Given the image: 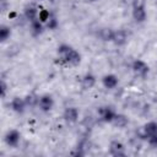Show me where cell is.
I'll list each match as a JSON object with an SVG mask.
<instances>
[{
	"label": "cell",
	"instance_id": "9a60e30c",
	"mask_svg": "<svg viewBox=\"0 0 157 157\" xmlns=\"http://www.w3.org/2000/svg\"><path fill=\"white\" fill-rule=\"evenodd\" d=\"M44 23L40 21V20H38V18H36V20H33L32 22H31V32H32V34L33 36H39V34H42L43 33V31H44Z\"/></svg>",
	"mask_w": 157,
	"mask_h": 157
},
{
	"label": "cell",
	"instance_id": "6da1fadb",
	"mask_svg": "<svg viewBox=\"0 0 157 157\" xmlns=\"http://www.w3.org/2000/svg\"><path fill=\"white\" fill-rule=\"evenodd\" d=\"M58 63L65 66H77L81 63L80 53L69 44H60L56 49Z\"/></svg>",
	"mask_w": 157,
	"mask_h": 157
},
{
	"label": "cell",
	"instance_id": "44dd1931",
	"mask_svg": "<svg viewBox=\"0 0 157 157\" xmlns=\"http://www.w3.org/2000/svg\"><path fill=\"white\" fill-rule=\"evenodd\" d=\"M38 98H39V97H36L34 94H28V96H26V97H25V101H26V103H27V107H28V105H29V107H33V105L38 104Z\"/></svg>",
	"mask_w": 157,
	"mask_h": 157
},
{
	"label": "cell",
	"instance_id": "4fadbf2b",
	"mask_svg": "<svg viewBox=\"0 0 157 157\" xmlns=\"http://www.w3.org/2000/svg\"><path fill=\"white\" fill-rule=\"evenodd\" d=\"M147 13H146V7H135L132 9V18L137 23H142L146 21Z\"/></svg>",
	"mask_w": 157,
	"mask_h": 157
},
{
	"label": "cell",
	"instance_id": "484cf974",
	"mask_svg": "<svg viewBox=\"0 0 157 157\" xmlns=\"http://www.w3.org/2000/svg\"><path fill=\"white\" fill-rule=\"evenodd\" d=\"M34 1H42V0H34Z\"/></svg>",
	"mask_w": 157,
	"mask_h": 157
},
{
	"label": "cell",
	"instance_id": "9c48e42d",
	"mask_svg": "<svg viewBox=\"0 0 157 157\" xmlns=\"http://www.w3.org/2000/svg\"><path fill=\"white\" fill-rule=\"evenodd\" d=\"M78 115H80V112L76 107H67L63 112V118L67 123H76L78 119Z\"/></svg>",
	"mask_w": 157,
	"mask_h": 157
},
{
	"label": "cell",
	"instance_id": "ba28073f",
	"mask_svg": "<svg viewBox=\"0 0 157 157\" xmlns=\"http://www.w3.org/2000/svg\"><path fill=\"white\" fill-rule=\"evenodd\" d=\"M109 153L112 156L119 157V156H125V146L123 142L118 140H113L109 144Z\"/></svg>",
	"mask_w": 157,
	"mask_h": 157
},
{
	"label": "cell",
	"instance_id": "2e32d148",
	"mask_svg": "<svg viewBox=\"0 0 157 157\" xmlns=\"http://www.w3.org/2000/svg\"><path fill=\"white\" fill-rule=\"evenodd\" d=\"M128 123H129V120H128L126 115L119 114V113L115 114V117H114V119H113V121H112V124H113L115 128H125V126L128 125Z\"/></svg>",
	"mask_w": 157,
	"mask_h": 157
},
{
	"label": "cell",
	"instance_id": "ffe728a7",
	"mask_svg": "<svg viewBox=\"0 0 157 157\" xmlns=\"http://www.w3.org/2000/svg\"><path fill=\"white\" fill-rule=\"evenodd\" d=\"M50 15H52V12H50L49 10L42 9V10H39V12H38V20H40L43 23H45V22L49 20Z\"/></svg>",
	"mask_w": 157,
	"mask_h": 157
},
{
	"label": "cell",
	"instance_id": "5b68a950",
	"mask_svg": "<svg viewBox=\"0 0 157 157\" xmlns=\"http://www.w3.org/2000/svg\"><path fill=\"white\" fill-rule=\"evenodd\" d=\"M115 114H117V112H115L112 107H108V105L101 107V108L98 109L99 119H101L103 123H109V124H112V121H113Z\"/></svg>",
	"mask_w": 157,
	"mask_h": 157
},
{
	"label": "cell",
	"instance_id": "5bb4252c",
	"mask_svg": "<svg viewBox=\"0 0 157 157\" xmlns=\"http://www.w3.org/2000/svg\"><path fill=\"white\" fill-rule=\"evenodd\" d=\"M38 12H39V10L34 6V5H28V6H26L25 7V17L29 21V22H32L33 20H36V18H38Z\"/></svg>",
	"mask_w": 157,
	"mask_h": 157
},
{
	"label": "cell",
	"instance_id": "277c9868",
	"mask_svg": "<svg viewBox=\"0 0 157 157\" xmlns=\"http://www.w3.org/2000/svg\"><path fill=\"white\" fill-rule=\"evenodd\" d=\"M38 108L42 110V112H44V113H47V112H50L52 109H53V107H54V98L50 96V94H48V93H45V94H42L39 98H38Z\"/></svg>",
	"mask_w": 157,
	"mask_h": 157
},
{
	"label": "cell",
	"instance_id": "7c38bea8",
	"mask_svg": "<svg viewBox=\"0 0 157 157\" xmlns=\"http://www.w3.org/2000/svg\"><path fill=\"white\" fill-rule=\"evenodd\" d=\"M96 76L92 75V74H85L82 77H81V86L83 90H91L96 85Z\"/></svg>",
	"mask_w": 157,
	"mask_h": 157
},
{
	"label": "cell",
	"instance_id": "3957f363",
	"mask_svg": "<svg viewBox=\"0 0 157 157\" xmlns=\"http://www.w3.org/2000/svg\"><path fill=\"white\" fill-rule=\"evenodd\" d=\"M153 134H157V123L156 121H148V123H146L137 131V135L141 139H144V140H147Z\"/></svg>",
	"mask_w": 157,
	"mask_h": 157
},
{
	"label": "cell",
	"instance_id": "8992f818",
	"mask_svg": "<svg viewBox=\"0 0 157 157\" xmlns=\"http://www.w3.org/2000/svg\"><path fill=\"white\" fill-rule=\"evenodd\" d=\"M20 140H21V132L16 129L9 130L5 135V142L10 147H16L20 144Z\"/></svg>",
	"mask_w": 157,
	"mask_h": 157
},
{
	"label": "cell",
	"instance_id": "8fae6325",
	"mask_svg": "<svg viewBox=\"0 0 157 157\" xmlns=\"http://www.w3.org/2000/svg\"><path fill=\"white\" fill-rule=\"evenodd\" d=\"M112 42L115 45H118V47H121V45L126 44V42H128V33L124 29H114V34H113Z\"/></svg>",
	"mask_w": 157,
	"mask_h": 157
},
{
	"label": "cell",
	"instance_id": "4316f807",
	"mask_svg": "<svg viewBox=\"0 0 157 157\" xmlns=\"http://www.w3.org/2000/svg\"><path fill=\"white\" fill-rule=\"evenodd\" d=\"M90 1H96V0H90Z\"/></svg>",
	"mask_w": 157,
	"mask_h": 157
},
{
	"label": "cell",
	"instance_id": "603a6c76",
	"mask_svg": "<svg viewBox=\"0 0 157 157\" xmlns=\"http://www.w3.org/2000/svg\"><path fill=\"white\" fill-rule=\"evenodd\" d=\"M6 92H7V83L4 80H1V82H0V93H1L2 98L6 97Z\"/></svg>",
	"mask_w": 157,
	"mask_h": 157
},
{
	"label": "cell",
	"instance_id": "e0dca14e",
	"mask_svg": "<svg viewBox=\"0 0 157 157\" xmlns=\"http://www.w3.org/2000/svg\"><path fill=\"white\" fill-rule=\"evenodd\" d=\"M99 38L104 42H112L113 39V34H114V29L109 28V27H104L99 29Z\"/></svg>",
	"mask_w": 157,
	"mask_h": 157
},
{
	"label": "cell",
	"instance_id": "7a4b0ae2",
	"mask_svg": "<svg viewBox=\"0 0 157 157\" xmlns=\"http://www.w3.org/2000/svg\"><path fill=\"white\" fill-rule=\"evenodd\" d=\"M131 69H132L134 74H135L136 76L141 77V78H145V77L147 76L148 71H150L148 65H147L144 60H141V59H136V60H134L132 64H131Z\"/></svg>",
	"mask_w": 157,
	"mask_h": 157
},
{
	"label": "cell",
	"instance_id": "7402d4cb",
	"mask_svg": "<svg viewBox=\"0 0 157 157\" xmlns=\"http://www.w3.org/2000/svg\"><path fill=\"white\" fill-rule=\"evenodd\" d=\"M147 142H148V145H150L151 147H153V148H157V134H153V135H151V136L147 139Z\"/></svg>",
	"mask_w": 157,
	"mask_h": 157
},
{
	"label": "cell",
	"instance_id": "ac0fdd59",
	"mask_svg": "<svg viewBox=\"0 0 157 157\" xmlns=\"http://www.w3.org/2000/svg\"><path fill=\"white\" fill-rule=\"evenodd\" d=\"M44 25H45V27H47L48 29L54 31V29L58 28V26H59V21H58V18H56V16H55L54 13H52L50 17H49V20H48Z\"/></svg>",
	"mask_w": 157,
	"mask_h": 157
},
{
	"label": "cell",
	"instance_id": "d6986e66",
	"mask_svg": "<svg viewBox=\"0 0 157 157\" xmlns=\"http://www.w3.org/2000/svg\"><path fill=\"white\" fill-rule=\"evenodd\" d=\"M11 36V29L9 26H0V42H6Z\"/></svg>",
	"mask_w": 157,
	"mask_h": 157
},
{
	"label": "cell",
	"instance_id": "52a82bcc",
	"mask_svg": "<svg viewBox=\"0 0 157 157\" xmlns=\"http://www.w3.org/2000/svg\"><path fill=\"white\" fill-rule=\"evenodd\" d=\"M26 107H27V103H26L25 98H22V97H13L10 102L11 110H13L17 114H22L26 110Z\"/></svg>",
	"mask_w": 157,
	"mask_h": 157
},
{
	"label": "cell",
	"instance_id": "d4e9b609",
	"mask_svg": "<svg viewBox=\"0 0 157 157\" xmlns=\"http://www.w3.org/2000/svg\"><path fill=\"white\" fill-rule=\"evenodd\" d=\"M0 4H1V6H0V10L4 12V11H6L7 10V4H6V0H0Z\"/></svg>",
	"mask_w": 157,
	"mask_h": 157
},
{
	"label": "cell",
	"instance_id": "30bf717a",
	"mask_svg": "<svg viewBox=\"0 0 157 157\" xmlns=\"http://www.w3.org/2000/svg\"><path fill=\"white\" fill-rule=\"evenodd\" d=\"M118 83H119V80H118V77L114 74H107V75H104L102 77V85L107 90L115 88L118 86Z\"/></svg>",
	"mask_w": 157,
	"mask_h": 157
},
{
	"label": "cell",
	"instance_id": "cb8c5ba5",
	"mask_svg": "<svg viewBox=\"0 0 157 157\" xmlns=\"http://www.w3.org/2000/svg\"><path fill=\"white\" fill-rule=\"evenodd\" d=\"M131 6H132V9H135V7H146V1L145 0H132Z\"/></svg>",
	"mask_w": 157,
	"mask_h": 157
}]
</instances>
